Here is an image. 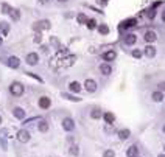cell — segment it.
Returning a JSON list of instances; mask_svg holds the SVG:
<instances>
[{
  "label": "cell",
  "mask_w": 165,
  "mask_h": 157,
  "mask_svg": "<svg viewBox=\"0 0 165 157\" xmlns=\"http://www.w3.org/2000/svg\"><path fill=\"white\" fill-rule=\"evenodd\" d=\"M159 87H160V89H165V83H160V84H159Z\"/></svg>",
  "instance_id": "cell-40"
},
{
  "label": "cell",
  "mask_w": 165,
  "mask_h": 157,
  "mask_svg": "<svg viewBox=\"0 0 165 157\" xmlns=\"http://www.w3.org/2000/svg\"><path fill=\"white\" fill-rule=\"evenodd\" d=\"M33 28L36 30V31H41V30H48L50 28V22L48 20H39V22H36V24L33 25Z\"/></svg>",
  "instance_id": "cell-7"
},
{
  "label": "cell",
  "mask_w": 165,
  "mask_h": 157,
  "mask_svg": "<svg viewBox=\"0 0 165 157\" xmlns=\"http://www.w3.org/2000/svg\"><path fill=\"white\" fill-rule=\"evenodd\" d=\"M86 25H87V28L89 30H94V28H97V20H95V19H90V20H87L86 22Z\"/></svg>",
  "instance_id": "cell-29"
},
{
  "label": "cell",
  "mask_w": 165,
  "mask_h": 157,
  "mask_svg": "<svg viewBox=\"0 0 165 157\" xmlns=\"http://www.w3.org/2000/svg\"><path fill=\"white\" fill-rule=\"evenodd\" d=\"M136 25H137V19H128V20L122 22V24L118 25V31H120V30L131 28V26H136Z\"/></svg>",
  "instance_id": "cell-5"
},
{
  "label": "cell",
  "mask_w": 165,
  "mask_h": 157,
  "mask_svg": "<svg viewBox=\"0 0 165 157\" xmlns=\"http://www.w3.org/2000/svg\"><path fill=\"white\" fill-rule=\"evenodd\" d=\"M136 41H137L136 34H126V36H125V44L126 45H134V44H136Z\"/></svg>",
  "instance_id": "cell-19"
},
{
  "label": "cell",
  "mask_w": 165,
  "mask_h": 157,
  "mask_svg": "<svg viewBox=\"0 0 165 157\" xmlns=\"http://www.w3.org/2000/svg\"><path fill=\"white\" fill-rule=\"evenodd\" d=\"M142 53H143L147 58H154V56H156V48L153 47V45H147V47H145V50H143Z\"/></svg>",
  "instance_id": "cell-11"
},
{
  "label": "cell",
  "mask_w": 165,
  "mask_h": 157,
  "mask_svg": "<svg viewBox=\"0 0 165 157\" xmlns=\"http://www.w3.org/2000/svg\"><path fill=\"white\" fill-rule=\"evenodd\" d=\"M101 115H103V114H101V110H100V109H94V110L90 112V117L95 118V120H98V118L101 117Z\"/></svg>",
  "instance_id": "cell-30"
},
{
  "label": "cell",
  "mask_w": 165,
  "mask_h": 157,
  "mask_svg": "<svg viewBox=\"0 0 165 157\" xmlns=\"http://www.w3.org/2000/svg\"><path fill=\"white\" fill-rule=\"evenodd\" d=\"M98 31H100V34H107L109 33V26L106 24H101V25H98Z\"/></svg>",
  "instance_id": "cell-27"
},
{
  "label": "cell",
  "mask_w": 165,
  "mask_h": 157,
  "mask_svg": "<svg viewBox=\"0 0 165 157\" xmlns=\"http://www.w3.org/2000/svg\"><path fill=\"white\" fill-rule=\"evenodd\" d=\"M24 84H20V83H13L10 86V92L14 95V97H20L22 93H24Z\"/></svg>",
  "instance_id": "cell-1"
},
{
  "label": "cell",
  "mask_w": 165,
  "mask_h": 157,
  "mask_svg": "<svg viewBox=\"0 0 165 157\" xmlns=\"http://www.w3.org/2000/svg\"><path fill=\"white\" fill-rule=\"evenodd\" d=\"M2 42H3V39H2V36H0V45H2Z\"/></svg>",
  "instance_id": "cell-43"
},
{
  "label": "cell",
  "mask_w": 165,
  "mask_h": 157,
  "mask_svg": "<svg viewBox=\"0 0 165 157\" xmlns=\"http://www.w3.org/2000/svg\"><path fill=\"white\" fill-rule=\"evenodd\" d=\"M62 128H64V131H67V132L73 131V129H75V121L72 120L70 117L64 118V120H62Z\"/></svg>",
  "instance_id": "cell-4"
},
{
  "label": "cell",
  "mask_w": 165,
  "mask_h": 157,
  "mask_svg": "<svg viewBox=\"0 0 165 157\" xmlns=\"http://www.w3.org/2000/svg\"><path fill=\"white\" fill-rule=\"evenodd\" d=\"M100 72H101L103 75H109V73H112V67H111L107 62H105V64L100 66Z\"/></svg>",
  "instance_id": "cell-18"
},
{
  "label": "cell",
  "mask_w": 165,
  "mask_h": 157,
  "mask_svg": "<svg viewBox=\"0 0 165 157\" xmlns=\"http://www.w3.org/2000/svg\"><path fill=\"white\" fill-rule=\"evenodd\" d=\"M164 151H165V143H164Z\"/></svg>",
  "instance_id": "cell-45"
},
{
  "label": "cell",
  "mask_w": 165,
  "mask_h": 157,
  "mask_svg": "<svg viewBox=\"0 0 165 157\" xmlns=\"http://www.w3.org/2000/svg\"><path fill=\"white\" fill-rule=\"evenodd\" d=\"M13 114H14V117H16L17 120H24V118H25V110L22 108H14Z\"/></svg>",
  "instance_id": "cell-16"
},
{
  "label": "cell",
  "mask_w": 165,
  "mask_h": 157,
  "mask_svg": "<svg viewBox=\"0 0 165 157\" xmlns=\"http://www.w3.org/2000/svg\"><path fill=\"white\" fill-rule=\"evenodd\" d=\"M39 131L41 132H47L48 131V123L45 120H41V123H39Z\"/></svg>",
  "instance_id": "cell-28"
},
{
  "label": "cell",
  "mask_w": 165,
  "mask_h": 157,
  "mask_svg": "<svg viewBox=\"0 0 165 157\" xmlns=\"http://www.w3.org/2000/svg\"><path fill=\"white\" fill-rule=\"evenodd\" d=\"M34 42H41V34H39V33H37L36 37H34Z\"/></svg>",
  "instance_id": "cell-38"
},
{
  "label": "cell",
  "mask_w": 165,
  "mask_h": 157,
  "mask_svg": "<svg viewBox=\"0 0 165 157\" xmlns=\"http://www.w3.org/2000/svg\"><path fill=\"white\" fill-rule=\"evenodd\" d=\"M37 61H39L37 53H28V55H26V64H30V66H36Z\"/></svg>",
  "instance_id": "cell-8"
},
{
  "label": "cell",
  "mask_w": 165,
  "mask_h": 157,
  "mask_svg": "<svg viewBox=\"0 0 165 157\" xmlns=\"http://www.w3.org/2000/svg\"><path fill=\"white\" fill-rule=\"evenodd\" d=\"M84 89H86L87 92H95L97 90V81H95V79H86V81H84Z\"/></svg>",
  "instance_id": "cell-6"
},
{
  "label": "cell",
  "mask_w": 165,
  "mask_h": 157,
  "mask_svg": "<svg viewBox=\"0 0 165 157\" xmlns=\"http://www.w3.org/2000/svg\"><path fill=\"white\" fill-rule=\"evenodd\" d=\"M10 16H11V19H13V20H19V19H20V13H19L17 9H11L10 11Z\"/></svg>",
  "instance_id": "cell-26"
},
{
  "label": "cell",
  "mask_w": 165,
  "mask_h": 157,
  "mask_svg": "<svg viewBox=\"0 0 165 157\" xmlns=\"http://www.w3.org/2000/svg\"><path fill=\"white\" fill-rule=\"evenodd\" d=\"M147 16H148V19H154V16H156V11H154V8H151V9H148V13H147Z\"/></svg>",
  "instance_id": "cell-36"
},
{
  "label": "cell",
  "mask_w": 165,
  "mask_h": 157,
  "mask_svg": "<svg viewBox=\"0 0 165 157\" xmlns=\"http://www.w3.org/2000/svg\"><path fill=\"white\" fill-rule=\"evenodd\" d=\"M31 139V135H30L28 131H25V129H20V131L17 132V140L20 141V143H26V141H30Z\"/></svg>",
  "instance_id": "cell-2"
},
{
  "label": "cell",
  "mask_w": 165,
  "mask_h": 157,
  "mask_svg": "<svg viewBox=\"0 0 165 157\" xmlns=\"http://www.w3.org/2000/svg\"><path fill=\"white\" fill-rule=\"evenodd\" d=\"M6 64H8V67H11V68H17L19 66H20V61H19L17 56H10Z\"/></svg>",
  "instance_id": "cell-13"
},
{
  "label": "cell",
  "mask_w": 165,
  "mask_h": 157,
  "mask_svg": "<svg viewBox=\"0 0 165 157\" xmlns=\"http://www.w3.org/2000/svg\"><path fill=\"white\" fill-rule=\"evenodd\" d=\"M137 154H139V148L134 146V145H132V146H129L128 151H126V156H128V157H137Z\"/></svg>",
  "instance_id": "cell-20"
},
{
  "label": "cell",
  "mask_w": 165,
  "mask_h": 157,
  "mask_svg": "<svg viewBox=\"0 0 165 157\" xmlns=\"http://www.w3.org/2000/svg\"><path fill=\"white\" fill-rule=\"evenodd\" d=\"M50 42H52V45H55L56 48H59V47H61V45H59V41L56 39L55 36H52V37H50Z\"/></svg>",
  "instance_id": "cell-32"
},
{
  "label": "cell",
  "mask_w": 165,
  "mask_h": 157,
  "mask_svg": "<svg viewBox=\"0 0 165 157\" xmlns=\"http://www.w3.org/2000/svg\"><path fill=\"white\" fill-rule=\"evenodd\" d=\"M129 135H131L129 129H122V131H118V139H120V140H126Z\"/></svg>",
  "instance_id": "cell-24"
},
{
  "label": "cell",
  "mask_w": 165,
  "mask_h": 157,
  "mask_svg": "<svg viewBox=\"0 0 165 157\" xmlns=\"http://www.w3.org/2000/svg\"><path fill=\"white\" fill-rule=\"evenodd\" d=\"M0 33H2V36H8L10 25L6 24V22H0Z\"/></svg>",
  "instance_id": "cell-22"
},
{
  "label": "cell",
  "mask_w": 165,
  "mask_h": 157,
  "mask_svg": "<svg viewBox=\"0 0 165 157\" xmlns=\"http://www.w3.org/2000/svg\"><path fill=\"white\" fill-rule=\"evenodd\" d=\"M100 5H107V0H98Z\"/></svg>",
  "instance_id": "cell-39"
},
{
  "label": "cell",
  "mask_w": 165,
  "mask_h": 157,
  "mask_svg": "<svg viewBox=\"0 0 165 157\" xmlns=\"http://www.w3.org/2000/svg\"><path fill=\"white\" fill-rule=\"evenodd\" d=\"M159 157H165V156H159Z\"/></svg>",
  "instance_id": "cell-47"
},
{
  "label": "cell",
  "mask_w": 165,
  "mask_h": 157,
  "mask_svg": "<svg viewBox=\"0 0 165 157\" xmlns=\"http://www.w3.org/2000/svg\"><path fill=\"white\" fill-rule=\"evenodd\" d=\"M61 97H62L64 99H69V101H73V103H78V101H81V98H78V97H73V95H70V93H61Z\"/></svg>",
  "instance_id": "cell-23"
},
{
  "label": "cell",
  "mask_w": 165,
  "mask_h": 157,
  "mask_svg": "<svg viewBox=\"0 0 165 157\" xmlns=\"http://www.w3.org/2000/svg\"><path fill=\"white\" fill-rule=\"evenodd\" d=\"M58 2H61V3H64V2H67V0H58Z\"/></svg>",
  "instance_id": "cell-42"
},
{
  "label": "cell",
  "mask_w": 165,
  "mask_h": 157,
  "mask_svg": "<svg viewBox=\"0 0 165 157\" xmlns=\"http://www.w3.org/2000/svg\"><path fill=\"white\" fill-rule=\"evenodd\" d=\"M142 55H143V53H142L140 50H132V56H134V58L139 59V58H142Z\"/></svg>",
  "instance_id": "cell-35"
},
{
  "label": "cell",
  "mask_w": 165,
  "mask_h": 157,
  "mask_svg": "<svg viewBox=\"0 0 165 157\" xmlns=\"http://www.w3.org/2000/svg\"><path fill=\"white\" fill-rule=\"evenodd\" d=\"M50 104H52V99L48 97H41L39 98V108L41 109H48Z\"/></svg>",
  "instance_id": "cell-12"
},
{
  "label": "cell",
  "mask_w": 165,
  "mask_h": 157,
  "mask_svg": "<svg viewBox=\"0 0 165 157\" xmlns=\"http://www.w3.org/2000/svg\"><path fill=\"white\" fill-rule=\"evenodd\" d=\"M162 20L165 22V11H164V13H162Z\"/></svg>",
  "instance_id": "cell-41"
},
{
  "label": "cell",
  "mask_w": 165,
  "mask_h": 157,
  "mask_svg": "<svg viewBox=\"0 0 165 157\" xmlns=\"http://www.w3.org/2000/svg\"><path fill=\"white\" fill-rule=\"evenodd\" d=\"M164 132H165V125H164Z\"/></svg>",
  "instance_id": "cell-44"
},
{
  "label": "cell",
  "mask_w": 165,
  "mask_h": 157,
  "mask_svg": "<svg viewBox=\"0 0 165 157\" xmlns=\"http://www.w3.org/2000/svg\"><path fill=\"white\" fill-rule=\"evenodd\" d=\"M151 98H153V101H156V103H160L164 99V93L160 90H156V92H153V95H151Z\"/></svg>",
  "instance_id": "cell-21"
},
{
  "label": "cell",
  "mask_w": 165,
  "mask_h": 157,
  "mask_svg": "<svg viewBox=\"0 0 165 157\" xmlns=\"http://www.w3.org/2000/svg\"><path fill=\"white\" fill-rule=\"evenodd\" d=\"M26 75H28V76H31V78H34V79H37L39 83H42V78H41V76L34 75V73H30V72H26Z\"/></svg>",
  "instance_id": "cell-37"
},
{
  "label": "cell",
  "mask_w": 165,
  "mask_h": 157,
  "mask_svg": "<svg viewBox=\"0 0 165 157\" xmlns=\"http://www.w3.org/2000/svg\"><path fill=\"white\" fill-rule=\"evenodd\" d=\"M143 39H145V42H149V44H151V42H154V41L157 39V34L153 31V30H148V31L145 33Z\"/></svg>",
  "instance_id": "cell-10"
},
{
  "label": "cell",
  "mask_w": 165,
  "mask_h": 157,
  "mask_svg": "<svg viewBox=\"0 0 165 157\" xmlns=\"http://www.w3.org/2000/svg\"><path fill=\"white\" fill-rule=\"evenodd\" d=\"M69 89H70V92H75V93H78V92H81L83 86L79 84L78 81H72L70 84H69Z\"/></svg>",
  "instance_id": "cell-14"
},
{
  "label": "cell",
  "mask_w": 165,
  "mask_h": 157,
  "mask_svg": "<svg viewBox=\"0 0 165 157\" xmlns=\"http://www.w3.org/2000/svg\"><path fill=\"white\" fill-rule=\"evenodd\" d=\"M101 117L105 118V121L107 125H114V121H115V115H114L112 112H105Z\"/></svg>",
  "instance_id": "cell-15"
},
{
  "label": "cell",
  "mask_w": 165,
  "mask_h": 157,
  "mask_svg": "<svg viewBox=\"0 0 165 157\" xmlns=\"http://www.w3.org/2000/svg\"><path fill=\"white\" fill-rule=\"evenodd\" d=\"M103 157H115V152L112 149H107V151L103 152Z\"/></svg>",
  "instance_id": "cell-33"
},
{
  "label": "cell",
  "mask_w": 165,
  "mask_h": 157,
  "mask_svg": "<svg viewBox=\"0 0 165 157\" xmlns=\"http://www.w3.org/2000/svg\"><path fill=\"white\" fill-rule=\"evenodd\" d=\"M75 61H76L75 55H67L66 58H61V64H62V67H70L75 64Z\"/></svg>",
  "instance_id": "cell-3"
},
{
  "label": "cell",
  "mask_w": 165,
  "mask_h": 157,
  "mask_svg": "<svg viewBox=\"0 0 165 157\" xmlns=\"http://www.w3.org/2000/svg\"><path fill=\"white\" fill-rule=\"evenodd\" d=\"M117 58V53L114 51V50H107V51L103 53V61H106V62H109V61H114Z\"/></svg>",
  "instance_id": "cell-9"
},
{
  "label": "cell",
  "mask_w": 165,
  "mask_h": 157,
  "mask_svg": "<svg viewBox=\"0 0 165 157\" xmlns=\"http://www.w3.org/2000/svg\"><path fill=\"white\" fill-rule=\"evenodd\" d=\"M70 152H72L73 156H78V152H79L78 146H76V145H72V146H70Z\"/></svg>",
  "instance_id": "cell-34"
},
{
  "label": "cell",
  "mask_w": 165,
  "mask_h": 157,
  "mask_svg": "<svg viewBox=\"0 0 165 157\" xmlns=\"http://www.w3.org/2000/svg\"><path fill=\"white\" fill-rule=\"evenodd\" d=\"M11 9H13V8H11L8 3H2V13H3V14H10Z\"/></svg>",
  "instance_id": "cell-31"
},
{
  "label": "cell",
  "mask_w": 165,
  "mask_h": 157,
  "mask_svg": "<svg viewBox=\"0 0 165 157\" xmlns=\"http://www.w3.org/2000/svg\"><path fill=\"white\" fill-rule=\"evenodd\" d=\"M0 123H2V117H0Z\"/></svg>",
  "instance_id": "cell-46"
},
{
  "label": "cell",
  "mask_w": 165,
  "mask_h": 157,
  "mask_svg": "<svg viewBox=\"0 0 165 157\" xmlns=\"http://www.w3.org/2000/svg\"><path fill=\"white\" fill-rule=\"evenodd\" d=\"M50 67H52L53 70H58L59 67H62V64H61V58H58V56L53 58L52 61H50Z\"/></svg>",
  "instance_id": "cell-17"
},
{
  "label": "cell",
  "mask_w": 165,
  "mask_h": 157,
  "mask_svg": "<svg viewBox=\"0 0 165 157\" xmlns=\"http://www.w3.org/2000/svg\"><path fill=\"white\" fill-rule=\"evenodd\" d=\"M76 22H78L79 25H84L87 22V17H86V14H83V13H79L78 16H76Z\"/></svg>",
  "instance_id": "cell-25"
}]
</instances>
